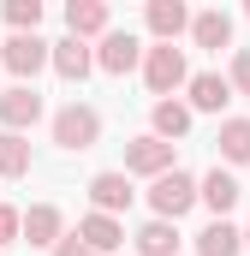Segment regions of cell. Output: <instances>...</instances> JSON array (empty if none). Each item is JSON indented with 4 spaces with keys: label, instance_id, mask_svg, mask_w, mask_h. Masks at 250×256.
Returning <instances> with one entry per match:
<instances>
[{
    "label": "cell",
    "instance_id": "6da1fadb",
    "mask_svg": "<svg viewBox=\"0 0 250 256\" xmlns=\"http://www.w3.org/2000/svg\"><path fill=\"white\" fill-rule=\"evenodd\" d=\"M143 84H149L161 102H173V90H179V84H190L185 54H179L173 42H155V48H143Z\"/></svg>",
    "mask_w": 250,
    "mask_h": 256
},
{
    "label": "cell",
    "instance_id": "7a4b0ae2",
    "mask_svg": "<svg viewBox=\"0 0 250 256\" xmlns=\"http://www.w3.org/2000/svg\"><path fill=\"white\" fill-rule=\"evenodd\" d=\"M54 143L60 149H96L102 143V114L90 108V102H72L54 114Z\"/></svg>",
    "mask_w": 250,
    "mask_h": 256
},
{
    "label": "cell",
    "instance_id": "3957f363",
    "mask_svg": "<svg viewBox=\"0 0 250 256\" xmlns=\"http://www.w3.org/2000/svg\"><path fill=\"white\" fill-rule=\"evenodd\" d=\"M179 167V143H161V137H131L125 143V173H143V179H161Z\"/></svg>",
    "mask_w": 250,
    "mask_h": 256
},
{
    "label": "cell",
    "instance_id": "277c9868",
    "mask_svg": "<svg viewBox=\"0 0 250 256\" xmlns=\"http://www.w3.org/2000/svg\"><path fill=\"white\" fill-rule=\"evenodd\" d=\"M190 202H196V179L179 173V167H173V173H161V179L149 185V208H155V220H179Z\"/></svg>",
    "mask_w": 250,
    "mask_h": 256
},
{
    "label": "cell",
    "instance_id": "5b68a950",
    "mask_svg": "<svg viewBox=\"0 0 250 256\" xmlns=\"http://www.w3.org/2000/svg\"><path fill=\"white\" fill-rule=\"evenodd\" d=\"M90 54H96V66H102L108 78H125L131 66H143V42H137L131 30H108L102 48H90Z\"/></svg>",
    "mask_w": 250,
    "mask_h": 256
},
{
    "label": "cell",
    "instance_id": "8992f818",
    "mask_svg": "<svg viewBox=\"0 0 250 256\" xmlns=\"http://www.w3.org/2000/svg\"><path fill=\"white\" fill-rule=\"evenodd\" d=\"M18 232H24L36 250H54V244L66 238V214L54 208V202H30V208L18 214Z\"/></svg>",
    "mask_w": 250,
    "mask_h": 256
},
{
    "label": "cell",
    "instance_id": "52a82bcc",
    "mask_svg": "<svg viewBox=\"0 0 250 256\" xmlns=\"http://www.w3.org/2000/svg\"><path fill=\"white\" fill-rule=\"evenodd\" d=\"M48 66L60 72L66 84H84V78L96 72V54H90V42H78V36H60V42H48Z\"/></svg>",
    "mask_w": 250,
    "mask_h": 256
},
{
    "label": "cell",
    "instance_id": "ba28073f",
    "mask_svg": "<svg viewBox=\"0 0 250 256\" xmlns=\"http://www.w3.org/2000/svg\"><path fill=\"white\" fill-rule=\"evenodd\" d=\"M36 120H42V96H36L30 84H12V90H0V126L12 131V137H18L24 126H36Z\"/></svg>",
    "mask_w": 250,
    "mask_h": 256
},
{
    "label": "cell",
    "instance_id": "9c48e42d",
    "mask_svg": "<svg viewBox=\"0 0 250 256\" xmlns=\"http://www.w3.org/2000/svg\"><path fill=\"white\" fill-rule=\"evenodd\" d=\"M0 66H6L12 78H36V72L48 66V42H42V36H6Z\"/></svg>",
    "mask_w": 250,
    "mask_h": 256
},
{
    "label": "cell",
    "instance_id": "30bf717a",
    "mask_svg": "<svg viewBox=\"0 0 250 256\" xmlns=\"http://www.w3.org/2000/svg\"><path fill=\"white\" fill-rule=\"evenodd\" d=\"M238 196H244V185H238L232 173H220V167H214L208 179H196V202H208V208H214V220H226V214L238 208Z\"/></svg>",
    "mask_w": 250,
    "mask_h": 256
},
{
    "label": "cell",
    "instance_id": "8fae6325",
    "mask_svg": "<svg viewBox=\"0 0 250 256\" xmlns=\"http://www.w3.org/2000/svg\"><path fill=\"white\" fill-rule=\"evenodd\" d=\"M185 90H190V114H220V108L232 102V84H226L220 72H196Z\"/></svg>",
    "mask_w": 250,
    "mask_h": 256
},
{
    "label": "cell",
    "instance_id": "7c38bea8",
    "mask_svg": "<svg viewBox=\"0 0 250 256\" xmlns=\"http://www.w3.org/2000/svg\"><path fill=\"white\" fill-rule=\"evenodd\" d=\"M131 179L125 173H96L90 179V202H96V214H120V208H131Z\"/></svg>",
    "mask_w": 250,
    "mask_h": 256
},
{
    "label": "cell",
    "instance_id": "4fadbf2b",
    "mask_svg": "<svg viewBox=\"0 0 250 256\" xmlns=\"http://www.w3.org/2000/svg\"><path fill=\"white\" fill-rule=\"evenodd\" d=\"M143 24L155 30V42H173L179 30H190V12H185V0H149L143 6Z\"/></svg>",
    "mask_w": 250,
    "mask_h": 256
},
{
    "label": "cell",
    "instance_id": "5bb4252c",
    "mask_svg": "<svg viewBox=\"0 0 250 256\" xmlns=\"http://www.w3.org/2000/svg\"><path fill=\"white\" fill-rule=\"evenodd\" d=\"M190 42L208 48V54L232 48V18H226V12H196V18H190Z\"/></svg>",
    "mask_w": 250,
    "mask_h": 256
},
{
    "label": "cell",
    "instance_id": "9a60e30c",
    "mask_svg": "<svg viewBox=\"0 0 250 256\" xmlns=\"http://www.w3.org/2000/svg\"><path fill=\"white\" fill-rule=\"evenodd\" d=\"M78 238H84V244H90V250H120L125 244V226L120 220H114V214H84V220H78Z\"/></svg>",
    "mask_w": 250,
    "mask_h": 256
},
{
    "label": "cell",
    "instance_id": "2e32d148",
    "mask_svg": "<svg viewBox=\"0 0 250 256\" xmlns=\"http://www.w3.org/2000/svg\"><path fill=\"white\" fill-rule=\"evenodd\" d=\"M238 250H244V232L232 220H208L196 232V256H238Z\"/></svg>",
    "mask_w": 250,
    "mask_h": 256
},
{
    "label": "cell",
    "instance_id": "e0dca14e",
    "mask_svg": "<svg viewBox=\"0 0 250 256\" xmlns=\"http://www.w3.org/2000/svg\"><path fill=\"white\" fill-rule=\"evenodd\" d=\"M66 30L84 42V36H108V6L102 0H72L66 6Z\"/></svg>",
    "mask_w": 250,
    "mask_h": 256
},
{
    "label": "cell",
    "instance_id": "ac0fdd59",
    "mask_svg": "<svg viewBox=\"0 0 250 256\" xmlns=\"http://www.w3.org/2000/svg\"><path fill=\"white\" fill-rule=\"evenodd\" d=\"M131 244L143 256H179V226H173V220H149V226H137Z\"/></svg>",
    "mask_w": 250,
    "mask_h": 256
},
{
    "label": "cell",
    "instance_id": "d6986e66",
    "mask_svg": "<svg viewBox=\"0 0 250 256\" xmlns=\"http://www.w3.org/2000/svg\"><path fill=\"white\" fill-rule=\"evenodd\" d=\"M149 120H155V131H149V137L179 143V137L190 131V108H185V102H155V114H149Z\"/></svg>",
    "mask_w": 250,
    "mask_h": 256
},
{
    "label": "cell",
    "instance_id": "ffe728a7",
    "mask_svg": "<svg viewBox=\"0 0 250 256\" xmlns=\"http://www.w3.org/2000/svg\"><path fill=\"white\" fill-rule=\"evenodd\" d=\"M214 149H220V161L244 167V161H250V120H226L220 137H214Z\"/></svg>",
    "mask_w": 250,
    "mask_h": 256
},
{
    "label": "cell",
    "instance_id": "44dd1931",
    "mask_svg": "<svg viewBox=\"0 0 250 256\" xmlns=\"http://www.w3.org/2000/svg\"><path fill=\"white\" fill-rule=\"evenodd\" d=\"M24 173H30V143L0 131V179H24Z\"/></svg>",
    "mask_w": 250,
    "mask_h": 256
},
{
    "label": "cell",
    "instance_id": "7402d4cb",
    "mask_svg": "<svg viewBox=\"0 0 250 256\" xmlns=\"http://www.w3.org/2000/svg\"><path fill=\"white\" fill-rule=\"evenodd\" d=\"M6 24H12V36H36V24H42V0H6Z\"/></svg>",
    "mask_w": 250,
    "mask_h": 256
},
{
    "label": "cell",
    "instance_id": "603a6c76",
    "mask_svg": "<svg viewBox=\"0 0 250 256\" xmlns=\"http://www.w3.org/2000/svg\"><path fill=\"white\" fill-rule=\"evenodd\" d=\"M226 84L250 96V48H238V54H232V78H226Z\"/></svg>",
    "mask_w": 250,
    "mask_h": 256
},
{
    "label": "cell",
    "instance_id": "cb8c5ba5",
    "mask_svg": "<svg viewBox=\"0 0 250 256\" xmlns=\"http://www.w3.org/2000/svg\"><path fill=\"white\" fill-rule=\"evenodd\" d=\"M12 238H18V208H6V202H0V250H6Z\"/></svg>",
    "mask_w": 250,
    "mask_h": 256
},
{
    "label": "cell",
    "instance_id": "d4e9b609",
    "mask_svg": "<svg viewBox=\"0 0 250 256\" xmlns=\"http://www.w3.org/2000/svg\"><path fill=\"white\" fill-rule=\"evenodd\" d=\"M54 256H96V250H90V244H84V238H78V232H66L60 244H54Z\"/></svg>",
    "mask_w": 250,
    "mask_h": 256
},
{
    "label": "cell",
    "instance_id": "484cf974",
    "mask_svg": "<svg viewBox=\"0 0 250 256\" xmlns=\"http://www.w3.org/2000/svg\"><path fill=\"white\" fill-rule=\"evenodd\" d=\"M244 250H250V226H244Z\"/></svg>",
    "mask_w": 250,
    "mask_h": 256
},
{
    "label": "cell",
    "instance_id": "4316f807",
    "mask_svg": "<svg viewBox=\"0 0 250 256\" xmlns=\"http://www.w3.org/2000/svg\"><path fill=\"white\" fill-rule=\"evenodd\" d=\"M244 12H250V6H244Z\"/></svg>",
    "mask_w": 250,
    "mask_h": 256
}]
</instances>
